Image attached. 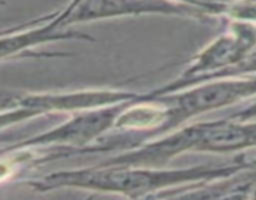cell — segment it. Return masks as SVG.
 <instances>
[{"label":"cell","instance_id":"obj_8","mask_svg":"<svg viewBox=\"0 0 256 200\" xmlns=\"http://www.w3.org/2000/svg\"><path fill=\"white\" fill-rule=\"evenodd\" d=\"M86 40L94 42L89 34L70 30L69 28H56L50 24L46 18L24 22L10 32H2V60L18 59L29 50L56 40Z\"/></svg>","mask_w":256,"mask_h":200},{"label":"cell","instance_id":"obj_2","mask_svg":"<svg viewBox=\"0 0 256 200\" xmlns=\"http://www.w3.org/2000/svg\"><path fill=\"white\" fill-rule=\"evenodd\" d=\"M129 102L72 112L66 120L56 126L19 142H14L4 149L2 154L32 150L35 148H60V150H55L52 154L44 156H29L26 162L32 165H42L60 158L84 154L86 150L104 139L110 130L115 129L120 112L125 109Z\"/></svg>","mask_w":256,"mask_h":200},{"label":"cell","instance_id":"obj_10","mask_svg":"<svg viewBox=\"0 0 256 200\" xmlns=\"http://www.w3.org/2000/svg\"><path fill=\"white\" fill-rule=\"evenodd\" d=\"M84 2L85 0H70V2H68L66 6L62 8V10H58V12H52V14L45 15V18H46V20L52 25H54V26H56V28H62L60 26V25H62V22H64V20L66 19V18L69 16V15L72 14V12H74L78 6H79L80 4H82Z\"/></svg>","mask_w":256,"mask_h":200},{"label":"cell","instance_id":"obj_5","mask_svg":"<svg viewBox=\"0 0 256 200\" xmlns=\"http://www.w3.org/2000/svg\"><path fill=\"white\" fill-rule=\"evenodd\" d=\"M152 96H159L168 106V120L162 134L164 135L208 112L254 99L256 75L206 80L185 89Z\"/></svg>","mask_w":256,"mask_h":200},{"label":"cell","instance_id":"obj_9","mask_svg":"<svg viewBox=\"0 0 256 200\" xmlns=\"http://www.w3.org/2000/svg\"><path fill=\"white\" fill-rule=\"evenodd\" d=\"M175 4L184 5L192 9L199 10L212 18H226L232 0H169Z\"/></svg>","mask_w":256,"mask_h":200},{"label":"cell","instance_id":"obj_1","mask_svg":"<svg viewBox=\"0 0 256 200\" xmlns=\"http://www.w3.org/2000/svg\"><path fill=\"white\" fill-rule=\"evenodd\" d=\"M249 152L236 154L232 162L168 168L138 165H102L52 172L28 182L35 192L82 189L128 198H156L160 192L188 185L202 184L234 174L249 162Z\"/></svg>","mask_w":256,"mask_h":200},{"label":"cell","instance_id":"obj_4","mask_svg":"<svg viewBox=\"0 0 256 200\" xmlns=\"http://www.w3.org/2000/svg\"><path fill=\"white\" fill-rule=\"evenodd\" d=\"M256 46V24L228 20L222 34L189 60L182 74L172 82L150 90V95H162L218 79L226 70L236 66Z\"/></svg>","mask_w":256,"mask_h":200},{"label":"cell","instance_id":"obj_3","mask_svg":"<svg viewBox=\"0 0 256 200\" xmlns=\"http://www.w3.org/2000/svg\"><path fill=\"white\" fill-rule=\"evenodd\" d=\"M142 92L99 88L68 92L2 90V129L48 114H72L136 99Z\"/></svg>","mask_w":256,"mask_h":200},{"label":"cell","instance_id":"obj_6","mask_svg":"<svg viewBox=\"0 0 256 200\" xmlns=\"http://www.w3.org/2000/svg\"><path fill=\"white\" fill-rule=\"evenodd\" d=\"M139 15H165L200 22L210 19L199 10L175 4L169 0H85L62 22L60 26L70 28L98 20Z\"/></svg>","mask_w":256,"mask_h":200},{"label":"cell","instance_id":"obj_7","mask_svg":"<svg viewBox=\"0 0 256 200\" xmlns=\"http://www.w3.org/2000/svg\"><path fill=\"white\" fill-rule=\"evenodd\" d=\"M256 150V118H222L204 122V132L195 152L242 154Z\"/></svg>","mask_w":256,"mask_h":200}]
</instances>
